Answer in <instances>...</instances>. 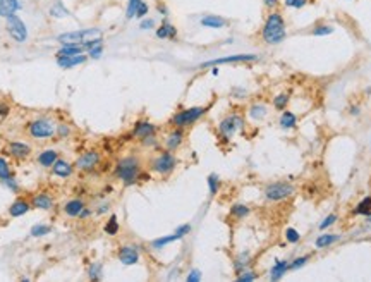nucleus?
Here are the masks:
<instances>
[{"label":"nucleus","mask_w":371,"mask_h":282,"mask_svg":"<svg viewBox=\"0 0 371 282\" xmlns=\"http://www.w3.org/2000/svg\"><path fill=\"white\" fill-rule=\"evenodd\" d=\"M259 34H262V40L265 45L275 47L284 42L287 38V23L280 11L275 9V11L268 12V16L265 17V23L262 26Z\"/></svg>","instance_id":"f257e3e1"},{"label":"nucleus","mask_w":371,"mask_h":282,"mask_svg":"<svg viewBox=\"0 0 371 282\" xmlns=\"http://www.w3.org/2000/svg\"><path fill=\"white\" fill-rule=\"evenodd\" d=\"M114 175L121 181L124 186H132L141 178V160L136 155L122 157L116 164Z\"/></svg>","instance_id":"f03ea898"},{"label":"nucleus","mask_w":371,"mask_h":282,"mask_svg":"<svg viewBox=\"0 0 371 282\" xmlns=\"http://www.w3.org/2000/svg\"><path fill=\"white\" fill-rule=\"evenodd\" d=\"M294 193H295V186L287 183V181H273V183H268L263 188V196L267 198V201H272V203L285 201L287 198L294 196Z\"/></svg>","instance_id":"7ed1b4c3"},{"label":"nucleus","mask_w":371,"mask_h":282,"mask_svg":"<svg viewBox=\"0 0 371 282\" xmlns=\"http://www.w3.org/2000/svg\"><path fill=\"white\" fill-rule=\"evenodd\" d=\"M208 109L210 107H206V105H196V107L182 109L170 117V124L174 127H184L185 129V127L193 126L194 122L200 121V119L208 112Z\"/></svg>","instance_id":"20e7f679"},{"label":"nucleus","mask_w":371,"mask_h":282,"mask_svg":"<svg viewBox=\"0 0 371 282\" xmlns=\"http://www.w3.org/2000/svg\"><path fill=\"white\" fill-rule=\"evenodd\" d=\"M177 164H179V160H177V157L174 155V152L163 150V152H160L157 157H153L152 160H150V169L158 175H170L175 170Z\"/></svg>","instance_id":"39448f33"},{"label":"nucleus","mask_w":371,"mask_h":282,"mask_svg":"<svg viewBox=\"0 0 371 282\" xmlns=\"http://www.w3.org/2000/svg\"><path fill=\"white\" fill-rule=\"evenodd\" d=\"M103 37L101 29L98 28H86V29H76V31H65L60 33L55 40L60 45H67V43H78V45H85L86 42L95 38Z\"/></svg>","instance_id":"423d86ee"},{"label":"nucleus","mask_w":371,"mask_h":282,"mask_svg":"<svg viewBox=\"0 0 371 282\" xmlns=\"http://www.w3.org/2000/svg\"><path fill=\"white\" fill-rule=\"evenodd\" d=\"M244 126H246V121L241 114H237V112L227 114V116L218 122V136L224 141H229L236 133H241V131L244 129Z\"/></svg>","instance_id":"0eeeda50"},{"label":"nucleus","mask_w":371,"mask_h":282,"mask_svg":"<svg viewBox=\"0 0 371 282\" xmlns=\"http://www.w3.org/2000/svg\"><path fill=\"white\" fill-rule=\"evenodd\" d=\"M55 131H57L55 121L47 117L34 119V121H31L28 124V134L33 139H50L55 136Z\"/></svg>","instance_id":"6e6552de"},{"label":"nucleus","mask_w":371,"mask_h":282,"mask_svg":"<svg viewBox=\"0 0 371 282\" xmlns=\"http://www.w3.org/2000/svg\"><path fill=\"white\" fill-rule=\"evenodd\" d=\"M256 60H258V55L256 54H232V55H225V57H218V59L201 62L198 65V69H208L224 64H247V62H256Z\"/></svg>","instance_id":"1a4fd4ad"},{"label":"nucleus","mask_w":371,"mask_h":282,"mask_svg":"<svg viewBox=\"0 0 371 282\" xmlns=\"http://www.w3.org/2000/svg\"><path fill=\"white\" fill-rule=\"evenodd\" d=\"M6 29L9 37L14 40L16 43H24L28 40V28H26L24 21L19 16L12 14L6 17Z\"/></svg>","instance_id":"9d476101"},{"label":"nucleus","mask_w":371,"mask_h":282,"mask_svg":"<svg viewBox=\"0 0 371 282\" xmlns=\"http://www.w3.org/2000/svg\"><path fill=\"white\" fill-rule=\"evenodd\" d=\"M98 164H100V153L96 152V150H90V152L83 153L81 157H78L74 167H76L78 170H83V172H90V170L95 169Z\"/></svg>","instance_id":"9b49d317"},{"label":"nucleus","mask_w":371,"mask_h":282,"mask_svg":"<svg viewBox=\"0 0 371 282\" xmlns=\"http://www.w3.org/2000/svg\"><path fill=\"white\" fill-rule=\"evenodd\" d=\"M117 257L122 265H127V267L136 265V263L139 262V250H138V246H134V244H124V246H121V250H119Z\"/></svg>","instance_id":"f8f14e48"},{"label":"nucleus","mask_w":371,"mask_h":282,"mask_svg":"<svg viewBox=\"0 0 371 282\" xmlns=\"http://www.w3.org/2000/svg\"><path fill=\"white\" fill-rule=\"evenodd\" d=\"M184 136H185L184 127H174V129L165 136V141H163L165 150H169V152H175V150H179L184 143Z\"/></svg>","instance_id":"ddd939ff"},{"label":"nucleus","mask_w":371,"mask_h":282,"mask_svg":"<svg viewBox=\"0 0 371 282\" xmlns=\"http://www.w3.org/2000/svg\"><path fill=\"white\" fill-rule=\"evenodd\" d=\"M132 138H136V139H144V138H148V136H153V134H157V126L153 124V122H150V121H138L134 124V127H132Z\"/></svg>","instance_id":"4468645a"},{"label":"nucleus","mask_w":371,"mask_h":282,"mask_svg":"<svg viewBox=\"0 0 371 282\" xmlns=\"http://www.w3.org/2000/svg\"><path fill=\"white\" fill-rule=\"evenodd\" d=\"M177 34H179L177 28H175L167 17L162 21V24L155 29V37L158 40H170V42H175V40H177Z\"/></svg>","instance_id":"2eb2a0df"},{"label":"nucleus","mask_w":371,"mask_h":282,"mask_svg":"<svg viewBox=\"0 0 371 282\" xmlns=\"http://www.w3.org/2000/svg\"><path fill=\"white\" fill-rule=\"evenodd\" d=\"M200 24L203 26V28H210V29H224L229 26V21L222 16L205 14V16H201Z\"/></svg>","instance_id":"dca6fc26"},{"label":"nucleus","mask_w":371,"mask_h":282,"mask_svg":"<svg viewBox=\"0 0 371 282\" xmlns=\"http://www.w3.org/2000/svg\"><path fill=\"white\" fill-rule=\"evenodd\" d=\"M7 152L17 160H23V158H28L31 155V147L28 143H23V141H11Z\"/></svg>","instance_id":"f3484780"},{"label":"nucleus","mask_w":371,"mask_h":282,"mask_svg":"<svg viewBox=\"0 0 371 282\" xmlns=\"http://www.w3.org/2000/svg\"><path fill=\"white\" fill-rule=\"evenodd\" d=\"M90 59L86 54H81V55H72V57H55L57 60V65L62 69H72V67H79V65H83L86 62V60Z\"/></svg>","instance_id":"a211bd4d"},{"label":"nucleus","mask_w":371,"mask_h":282,"mask_svg":"<svg viewBox=\"0 0 371 282\" xmlns=\"http://www.w3.org/2000/svg\"><path fill=\"white\" fill-rule=\"evenodd\" d=\"M74 169H76V167L70 164V162L62 160V158H57V162H55L54 165H52V174L57 175V178L67 179V178H70V175H72Z\"/></svg>","instance_id":"6ab92c4d"},{"label":"nucleus","mask_w":371,"mask_h":282,"mask_svg":"<svg viewBox=\"0 0 371 282\" xmlns=\"http://www.w3.org/2000/svg\"><path fill=\"white\" fill-rule=\"evenodd\" d=\"M340 234H332V232H323V234H320L315 239V248L316 250H326L330 248V246H333L335 243H339L340 241Z\"/></svg>","instance_id":"aec40b11"},{"label":"nucleus","mask_w":371,"mask_h":282,"mask_svg":"<svg viewBox=\"0 0 371 282\" xmlns=\"http://www.w3.org/2000/svg\"><path fill=\"white\" fill-rule=\"evenodd\" d=\"M287 270H289V262H287V260H277V262L273 263V267L270 268V272H268V279L272 282L280 280L282 277L287 274Z\"/></svg>","instance_id":"412c9836"},{"label":"nucleus","mask_w":371,"mask_h":282,"mask_svg":"<svg viewBox=\"0 0 371 282\" xmlns=\"http://www.w3.org/2000/svg\"><path fill=\"white\" fill-rule=\"evenodd\" d=\"M23 9L21 0H0V17H9Z\"/></svg>","instance_id":"4be33fe9"},{"label":"nucleus","mask_w":371,"mask_h":282,"mask_svg":"<svg viewBox=\"0 0 371 282\" xmlns=\"http://www.w3.org/2000/svg\"><path fill=\"white\" fill-rule=\"evenodd\" d=\"M57 158H59V153H57V150L54 148H47L43 150L42 153L38 155V164L42 167H45V169H52V165L57 162Z\"/></svg>","instance_id":"5701e85b"},{"label":"nucleus","mask_w":371,"mask_h":282,"mask_svg":"<svg viewBox=\"0 0 371 282\" xmlns=\"http://www.w3.org/2000/svg\"><path fill=\"white\" fill-rule=\"evenodd\" d=\"M278 126L285 131L295 129V126H298V116H295L292 110H282V116L278 119Z\"/></svg>","instance_id":"b1692460"},{"label":"nucleus","mask_w":371,"mask_h":282,"mask_svg":"<svg viewBox=\"0 0 371 282\" xmlns=\"http://www.w3.org/2000/svg\"><path fill=\"white\" fill-rule=\"evenodd\" d=\"M85 52L86 50L83 45H78V43H67V45H60L55 57H72V55H81V54H85Z\"/></svg>","instance_id":"393cba45"},{"label":"nucleus","mask_w":371,"mask_h":282,"mask_svg":"<svg viewBox=\"0 0 371 282\" xmlns=\"http://www.w3.org/2000/svg\"><path fill=\"white\" fill-rule=\"evenodd\" d=\"M85 208H86L85 201L79 200V198H76V200H70L64 205V211H65V215H69V217H79L81 211Z\"/></svg>","instance_id":"a878e982"},{"label":"nucleus","mask_w":371,"mask_h":282,"mask_svg":"<svg viewBox=\"0 0 371 282\" xmlns=\"http://www.w3.org/2000/svg\"><path fill=\"white\" fill-rule=\"evenodd\" d=\"M29 208H31L29 201H26L21 198V200H16L14 203L9 206V215H11V217H21V215L28 214Z\"/></svg>","instance_id":"bb28decb"},{"label":"nucleus","mask_w":371,"mask_h":282,"mask_svg":"<svg viewBox=\"0 0 371 282\" xmlns=\"http://www.w3.org/2000/svg\"><path fill=\"white\" fill-rule=\"evenodd\" d=\"M251 263V253L249 251H241L236 258H234V272L236 274H241L242 270H246Z\"/></svg>","instance_id":"cd10ccee"},{"label":"nucleus","mask_w":371,"mask_h":282,"mask_svg":"<svg viewBox=\"0 0 371 282\" xmlns=\"http://www.w3.org/2000/svg\"><path fill=\"white\" fill-rule=\"evenodd\" d=\"M31 206H34V208H40V210H50L52 206H54V198L45 195V193H42V195H36L33 198V201H31Z\"/></svg>","instance_id":"c85d7f7f"},{"label":"nucleus","mask_w":371,"mask_h":282,"mask_svg":"<svg viewBox=\"0 0 371 282\" xmlns=\"http://www.w3.org/2000/svg\"><path fill=\"white\" fill-rule=\"evenodd\" d=\"M247 114L253 121H263L268 116V107L265 103H253L247 110Z\"/></svg>","instance_id":"c756f323"},{"label":"nucleus","mask_w":371,"mask_h":282,"mask_svg":"<svg viewBox=\"0 0 371 282\" xmlns=\"http://www.w3.org/2000/svg\"><path fill=\"white\" fill-rule=\"evenodd\" d=\"M369 214H371V196H364L363 200L352 208V215L366 217V215H369Z\"/></svg>","instance_id":"7c9ffc66"},{"label":"nucleus","mask_w":371,"mask_h":282,"mask_svg":"<svg viewBox=\"0 0 371 282\" xmlns=\"http://www.w3.org/2000/svg\"><path fill=\"white\" fill-rule=\"evenodd\" d=\"M175 241H180V237L175 234H169V236H162V237H157V239H153L152 241V248L153 250H162V248H165L167 244H170V243H175Z\"/></svg>","instance_id":"2f4dec72"},{"label":"nucleus","mask_w":371,"mask_h":282,"mask_svg":"<svg viewBox=\"0 0 371 282\" xmlns=\"http://www.w3.org/2000/svg\"><path fill=\"white\" fill-rule=\"evenodd\" d=\"M335 31V28L332 24H326V23H318L313 26V29L309 33H311V37H330Z\"/></svg>","instance_id":"473e14b6"},{"label":"nucleus","mask_w":371,"mask_h":282,"mask_svg":"<svg viewBox=\"0 0 371 282\" xmlns=\"http://www.w3.org/2000/svg\"><path fill=\"white\" fill-rule=\"evenodd\" d=\"M289 102H290V93H287V91H284V93H278L273 96V109L275 110H285L287 107H289Z\"/></svg>","instance_id":"72a5a7b5"},{"label":"nucleus","mask_w":371,"mask_h":282,"mask_svg":"<svg viewBox=\"0 0 371 282\" xmlns=\"http://www.w3.org/2000/svg\"><path fill=\"white\" fill-rule=\"evenodd\" d=\"M249 214H251V208L247 205H244V203H234L231 206V215L234 219H237V220L246 219Z\"/></svg>","instance_id":"f704fd0d"},{"label":"nucleus","mask_w":371,"mask_h":282,"mask_svg":"<svg viewBox=\"0 0 371 282\" xmlns=\"http://www.w3.org/2000/svg\"><path fill=\"white\" fill-rule=\"evenodd\" d=\"M48 14H50L52 17H57V19H62V17H69L70 16V12H69V9L64 6V4L60 2H55L54 6L50 7V11H48Z\"/></svg>","instance_id":"c9c22d12"},{"label":"nucleus","mask_w":371,"mask_h":282,"mask_svg":"<svg viewBox=\"0 0 371 282\" xmlns=\"http://www.w3.org/2000/svg\"><path fill=\"white\" fill-rule=\"evenodd\" d=\"M50 232H52V227L48 226V224H36V226L31 227L29 234L33 237H43V236L50 234Z\"/></svg>","instance_id":"e433bc0d"},{"label":"nucleus","mask_w":371,"mask_h":282,"mask_svg":"<svg viewBox=\"0 0 371 282\" xmlns=\"http://www.w3.org/2000/svg\"><path fill=\"white\" fill-rule=\"evenodd\" d=\"M103 231L107 232L108 236H116L117 232L121 231V226H119V220H117L116 215H112V217L107 220V224H105Z\"/></svg>","instance_id":"4c0bfd02"},{"label":"nucleus","mask_w":371,"mask_h":282,"mask_svg":"<svg viewBox=\"0 0 371 282\" xmlns=\"http://www.w3.org/2000/svg\"><path fill=\"white\" fill-rule=\"evenodd\" d=\"M206 183H208V191L211 196H215L216 193L220 191V178L216 174H210L206 178Z\"/></svg>","instance_id":"58836bf2"},{"label":"nucleus","mask_w":371,"mask_h":282,"mask_svg":"<svg viewBox=\"0 0 371 282\" xmlns=\"http://www.w3.org/2000/svg\"><path fill=\"white\" fill-rule=\"evenodd\" d=\"M311 255H301V257H295L292 262H289V270H299L309 262Z\"/></svg>","instance_id":"ea45409f"},{"label":"nucleus","mask_w":371,"mask_h":282,"mask_svg":"<svg viewBox=\"0 0 371 282\" xmlns=\"http://www.w3.org/2000/svg\"><path fill=\"white\" fill-rule=\"evenodd\" d=\"M101 272H103V265L98 262L91 263L90 270H88V277H90L91 280H100L101 279Z\"/></svg>","instance_id":"a19ab883"},{"label":"nucleus","mask_w":371,"mask_h":282,"mask_svg":"<svg viewBox=\"0 0 371 282\" xmlns=\"http://www.w3.org/2000/svg\"><path fill=\"white\" fill-rule=\"evenodd\" d=\"M258 279V274H256L254 270H251V268H246V270H242L241 274H237L236 280L237 282H253Z\"/></svg>","instance_id":"79ce46f5"},{"label":"nucleus","mask_w":371,"mask_h":282,"mask_svg":"<svg viewBox=\"0 0 371 282\" xmlns=\"http://www.w3.org/2000/svg\"><path fill=\"white\" fill-rule=\"evenodd\" d=\"M285 241H287V243H290V244H298L299 241H301V234L298 232V229L287 227V231H285Z\"/></svg>","instance_id":"37998d69"},{"label":"nucleus","mask_w":371,"mask_h":282,"mask_svg":"<svg viewBox=\"0 0 371 282\" xmlns=\"http://www.w3.org/2000/svg\"><path fill=\"white\" fill-rule=\"evenodd\" d=\"M141 4V0H127V7H126V19H134L138 6Z\"/></svg>","instance_id":"c03bdc74"},{"label":"nucleus","mask_w":371,"mask_h":282,"mask_svg":"<svg viewBox=\"0 0 371 282\" xmlns=\"http://www.w3.org/2000/svg\"><path fill=\"white\" fill-rule=\"evenodd\" d=\"M337 220H339V215L337 214H328L320 222V231H326V229H330V227L333 226V224H337Z\"/></svg>","instance_id":"a18cd8bd"},{"label":"nucleus","mask_w":371,"mask_h":282,"mask_svg":"<svg viewBox=\"0 0 371 282\" xmlns=\"http://www.w3.org/2000/svg\"><path fill=\"white\" fill-rule=\"evenodd\" d=\"M86 54H88V57H90L91 60H98V59H101V55H103V43H98V45L88 48Z\"/></svg>","instance_id":"49530a36"},{"label":"nucleus","mask_w":371,"mask_h":282,"mask_svg":"<svg viewBox=\"0 0 371 282\" xmlns=\"http://www.w3.org/2000/svg\"><path fill=\"white\" fill-rule=\"evenodd\" d=\"M309 2H311V0H284V6L287 9H295V11H299V9L306 7Z\"/></svg>","instance_id":"de8ad7c7"},{"label":"nucleus","mask_w":371,"mask_h":282,"mask_svg":"<svg viewBox=\"0 0 371 282\" xmlns=\"http://www.w3.org/2000/svg\"><path fill=\"white\" fill-rule=\"evenodd\" d=\"M7 178H11V167H9L6 158L0 157V181H4Z\"/></svg>","instance_id":"09e8293b"},{"label":"nucleus","mask_w":371,"mask_h":282,"mask_svg":"<svg viewBox=\"0 0 371 282\" xmlns=\"http://www.w3.org/2000/svg\"><path fill=\"white\" fill-rule=\"evenodd\" d=\"M55 134L59 136V138H69L70 136V126L69 124H65V122H60L59 126H57V131H55Z\"/></svg>","instance_id":"8fccbe9b"},{"label":"nucleus","mask_w":371,"mask_h":282,"mask_svg":"<svg viewBox=\"0 0 371 282\" xmlns=\"http://www.w3.org/2000/svg\"><path fill=\"white\" fill-rule=\"evenodd\" d=\"M150 12V6L144 0H141V4L138 6V11H136V17L134 19H143V17H146Z\"/></svg>","instance_id":"3c124183"},{"label":"nucleus","mask_w":371,"mask_h":282,"mask_svg":"<svg viewBox=\"0 0 371 282\" xmlns=\"http://www.w3.org/2000/svg\"><path fill=\"white\" fill-rule=\"evenodd\" d=\"M155 19L153 17H143V19H139V29H143V31H148V29H153L155 28Z\"/></svg>","instance_id":"603ef678"},{"label":"nucleus","mask_w":371,"mask_h":282,"mask_svg":"<svg viewBox=\"0 0 371 282\" xmlns=\"http://www.w3.org/2000/svg\"><path fill=\"white\" fill-rule=\"evenodd\" d=\"M2 184H4V186H6L7 189H11L12 193H17V191H19V184H17V181H16L14 178H12V175H11V178H7V179H4V181H2Z\"/></svg>","instance_id":"864d4df0"},{"label":"nucleus","mask_w":371,"mask_h":282,"mask_svg":"<svg viewBox=\"0 0 371 282\" xmlns=\"http://www.w3.org/2000/svg\"><path fill=\"white\" fill-rule=\"evenodd\" d=\"M193 231V227H191V224H182V226H179L177 229H175V234H177L179 237H180V239H182V237H185V236H188L189 234V232H191Z\"/></svg>","instance_id":"5fc2aeb1"},{"label":"nucleus","mask_w":371,"mask_h":282,"mask_svg":"<svg viewBox=\"0 0 371 282\" xmlns=\"http://www.w3.org/2000/svg\"><path fill=\"white\" fill-rule=\"evenodd\" d=\"M231 95L234 96V98H246V96H247V90H246V88L236 86V88H232V90H231Z\"/></svg>","instance_id":"6e6d98bb"},{"label":"nucleus","mask_w":371,"mask_h":282,"mask_svg":"<svg viewBox=\"0 0 371 282\" xmlns=\"http://www.w3.org/2000/svg\"><path fill=\"white\" fill-rule=\"evenodd\" d=\"M185 280L188 282H200L201 280V272L198 270V268H193V270L189 272V275L185 277Z\"/></svg>","instance_id":"4d7b16f0"},{"label":"nucleus","mask_w":371,"mask_h":282,"mask_svg":"<svg viewBox=\"0 0 371 282\" xmlns=\"http://www.w3.org/2000/svg\"><path fill=\"white\" fill-rule=\"evenodd\" d=\"M155 7H157V12L160 16H163V17L169 16V7H167L165 2H157V6H155Z\"/></svg>","instance_id":"13d9d810"},{"label":"nucleus","mask_w":371,"mask_h":282,"mask_svg":"<svg viewBox=\"0 0 371 282\" xmlns=\"http://www.w3.org/2000/svg\"><path fill=\"white\" fill-rule=\"evenodd\" d=\"M262 2L268 11H275V9H278V6H280V0H262Z\"/></svg>","instance_id":"bf43d9fd"},{"label":"nucleus","mask_w":371,"mask_h":282,"mask_svg":"<svg viewBox=\"0 0 371 282\" xmlns=\"http://www.w3.org/2000/svg\"><path fill=\"white\" fill-rule=\"evenodd\" d=\"M349 114H351L352 117L361 116V107L359 105H351V107H349Z\"/></svg>","instance_id":"052dcab7"},{"label":"nucleus","mask_w":371,"mask_h":282,"mask_svg":"<svg viewBox=\"0 0 371 282\" xmlns=\"http://www.w3.org/2000/svg\"><path fill=\"white\" fill-rule=\"evenodd\" d=\"M108 210H110V203H101V206L96 208V214L101 215V214H105V211H108Z\"/></svg>","instance_id":"680f3d73"},{"label":"nucleus","mask_w":371,"mask_h":282,"mask_svg":"<svg viewBox=\"0 0 371 282\" xmlns=\"http://www.w3.org/2000/svg\"><path fill=\"white\" fill-rule=\"evenodd\" d=\"M91 215V210L90 208H85L81 211V215H79V219H86V217H90Z\"/></svg>","instance_id":"e2e57ef3"},{"label":"nucleus","mask_w":371,"mask_h":282,"mask_svg":"<svg viewBox=\"0 0 371 282\" xmlns=\"http://www.w3.org/2000/svg\"><path fill=\"white\" fill-rule=\"evenodd\" d=\"M7 114H9V107H7V105H0V116H7Z\"/></svg>","instance_id":"0e129e2a"},{"label":"nucleus","mask_w":371,"mask_h":282,"mask_svg":"<svg viewBox=\"0 0 371 282\" xmlns=\"http://www.w3.org/2000/svg\"><path fill=\"white\" fill-rule=\"evenodd\" d=\"M218 73H220L218 65H215V67H211V74H213V76H218Z\"/></svg>","instance_id":"69168bd1"},{"label":"nucleus","mask_w":371,"mask_h":282,"mask_svg":"<svg viewBox=\"0 0 371 282\" xmlns=\"http://www.w3.org/2000/svg\"><path fill=\"white\" fill-rule=\"evenodd\" d=\"M366 222H369V224H371V214H369V215H366Z\"/></svg>","instance_id":"338daca9"},{"label":"nucleus","mask_w":371,"mask_h":282,"mask_svg":"<svg viewBox=\"0 0 371 282\" xmlns=\"http://www.w3.org/2000/svg\"><path fill=\"white\" fill-rule=\"evenodd\" d=\"M366 93H368V95H369V93H371V86H369V88H368V90H366Z\"/></svg>","instance_id":"774afa93"}]
</instances>
